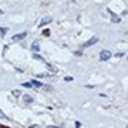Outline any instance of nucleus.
<instances>
[{"mask_svg": "<svg viewBox=\"0 0 128 128\" xmlns=\"http://www.w3.org/2000/svg\"><path fill=\"white\" fill-rule=\"evenodd\" d=\"M23 87H27V88H32V83H23Z\"/></svg>", "mask_w": 128, "mask_h": 128, "instance_id": "obj_10", "label": "nucleus"}, {"mask_svg": "<svg viewBox=\"0 0 128 128\" xmlns=\"http://www.w3.org/2000/svg\"><path fill=\"white\" fill-rule=\"evenodd\" d=\"M108 13H110V14L112 16V23H118V21H120V17H118V16H115V14L112 13L111 10H108Z\"/></svg>", "mask_w": 128, "mask_h": 128, "instance_id": "obj_5", "label": "nucleus"}, {"mask_svg": "<svg viewBox=\"0 0 128 128\" xmlns=\"http://www.w3.org/2000/svg\"><path fill=\"white\" fill-rule=\"evenodd\" d=\"M64 80L67 81V83H70V81H73V80H74V78H73V77H70V76H67V77H65Z\"/></svg>", "mask_w": 128, "mask_h": 128, "instance_id": "obj_11", "label": "nucleus"}, {"mask_svg": "<svg viewBox=\"0 0 128 128\" xmlns=\"http://www.w3.org/2000/svg\"><path fill=\"white\" fill-rule=\"evenodd\" d=\"M50 21H51V17H50V16L43 17V19H41V21H40V26H46V24H48Z\"/></svg>", "mask_w": 128, "mask_h": 128, "instance_id": "obj_3", "label": "nucleus"}, {"mask_svg": "<svg viewBox=\"0 0 128 128\" xmlns=\"http://www.w3.org/2000/svg\"><path fill=\"white\" fill-rule=\"evenodd\" d=\"M0 32L3 33L1 36H4V33H7V29H4V27H0Z\"/></svg>", "mask_w": 128, "mask_h": 128, "instance_id": "obj_12", "label": "nucleus"}, {"mask_svg": "<svg viewBox=\"0 0 128 128\" xmlns=\"http://www.w3.org/2000/svg\"><path fill=\"white\" fill-rule=\"evenodd\" d=\"M0 118H7V117H6V114L1 111V110H0Z\"/></svg>", "mask_w": 128, "mask_h": 128, "instance_id": "obj_13", "label": "nucleus"}, {"mask_svg": "<svg viewBox=\"0 0 128 128\" xmlns=\"http://www.w3.org/2000/svg\"><path fill=\"white\" fill-rule=\"evenodd\" d=\"M13 94H14V96H17V97H19V96H20V91H16V90H14V91H13Z\"/></svg>", "mask_w": 128, "mask_h": 128, "instance_id": "obj_16", "label": "nucleus"}, {"mask_svg": "<svg viewBox=\"0 0 128 128\" xmlns=\"http://www.w3.org/2000/svg\"><path fill=\"white\" fill-rule=\"evenodd\" d=\"M24 102H27V104H30V102H33V98L29 96H24Z\"/></svg>", "mask_w": 128, "mask_h": 128, "instance_id": "obj_7", "label": "nucleus"}, {"mask_svg": "<svg viewBox=\"0 0 128 128\" xmlns=\"http://www.w3.org/2000/svg\"><path fill=\"white\" fill-rule=\"evenodd\" d=\"M97 41H98V37H97V36H93L91 38H88V40L83 44V47H91V46H94V44H96Z\"/></svg>", "mask_w": 128, "mask_h": 128, "instance_id": "obj_2", "label": "nucleus"}, {"mask_svg": "<svg viewBox=\"0 0 128 128\" xmlns=\"http://www.w3.org/2000/svg\"><path fill=\"white\" fill-rule=\"evenodd\" d=\"M32 85H36V87H43V84H41V83H38V81H36V80H33Z\"/></svg>", "mask_w": 128, "mask_h": 128, "instance_id": "obj_8", "label": "nucleus"}, {"mask_svg": "<svg viewBox=\"0 0 128 128\" xmlns=\"http://www.w3.org/2000/svg\"><path fill=\"white\" fill-rule=\"evenodd\" d=\"M43 34H44V36H50V32H48V30H44V32H43Z\"/></svg>", "mask_w": 128, "mask_h": 128, "instance_id": "obj_15", "label": "nucleus"}, {"mask_svg": "<svg viewBox=\"0 0 128 128\" xmlns=\"http://www.w3.org/2000/svg\"><path fill=\"white\" fill-rule=\"evenodd\" d=\"M29 128H38V127H37V125H30Z\"/></svg>", "mask_w": 128, "mask_h": 128, "instance_id": "obj_17", "label": "nucleus"}, {"mask_svg": "<svg viewBox=\"0 0 128 128\" xmlns=\"http://www.w3.org/2000/svg\"><path fill=\"white\" fill-rule=\"evenodd\" d=\"M111 57H112V54H111L110 50H102V51L100 53V60H101V61H107V60H110Z\"/></svg>", "mask_w": 128, "mask_h": 128, "instance_id": "obj_1", "label": "nucleus"}, {"mask_svg": "<svg viewBox=\"0 0 128 128\" xmlns=\"http://www.w3.org/2000/svg\"><path fill=\"white\" fill-rule=\"evenodd\" d=\"M47 128H61V127H47Z\"/></svg>", "mask_w": 128, "mask_h": 128, "instance_id": "obj_18", "label": "nucleus"}, {"mask_svg": "<svg viewBox=\"0 0 128 128\" xmlns=\"http://www.w3.org/2000/svg\"><path fill=\"white\" fill-rule=\"evenodd\" d=\"M32 50H33V51H38V50H40V46H38V41H34V43H33Z\"/></svg>", "mask_w": 128, "mask_h": 128, "instance_id": "obj_6", "label": "nucleus"}, {"mask_svg": "<svg viewBox=\"0 0 128 128\" xmlns=\"http://www.w3.org/2000/svg\"><path fill=\"white\" fill-rule=\"evenodd\" d=\"M71 1H74V0H71Z\"/></svg>", "mask_w": 128, "mask_h": 128, "instance_id": "obj_20", "label": "nucleus"}, {"mask_svg": "<svg viewBox=\"0 0 128 128\" xmlns=\"http://www.w3.org/2000/svg\"><path fill=\"white\" fill-rule=\"evenodd\" d=\"M0 14H3V10H1V9H0Z\"/></svg>", "mask_w": 128, "mask_h": 128, "instance_id": "obj_19", "label": "nucleus"}, {"mask_svg": "<svg viewBox=\"0 0 128 128\" xmlns=\"http://www.w3.org/2000/svg\"><path fill=\"white\" fill-rule=\"evenodd\" d=\"M33 57H34L36 60H41V61H43V57H41L40 54H36V53H34V54H33Z\"/></svg>", "mask_w": 128, "mask_h": 128, "instance_id": "obj_9", "label": "nucleus"}, {"mask_svg": "<svg viewBox=\"0 0 128 128\" xmlns=\"http://www.w3.org/2000/svg\"><path fill=\"white\" fill-rule=\"evenodd\" d=\"M26 34H27V33H20V34H16V36H13V40H21V38H24V37H26Z\"/></svg>", "mask_w": 128, "mask_h": 128, "instance_id": "obj_4", "label": "nucleus"}, {"mask_svg": "<svg viewBox=\"0 0 128 128\" xmlns=\"http://www.w3.org/2000/svg\"><path fill=\"white\" fill-rule=\"evenodd\" d=\"M81 127V122L80 121H77V122H76V128H80Z\"/></svg>", "mask_w": 128, "mask_h": 128, "instance_id": "obj_14", "label": "nucleus"}]
</instances>
